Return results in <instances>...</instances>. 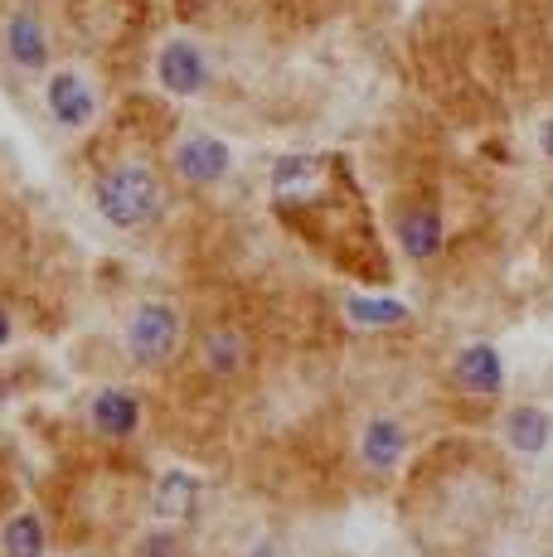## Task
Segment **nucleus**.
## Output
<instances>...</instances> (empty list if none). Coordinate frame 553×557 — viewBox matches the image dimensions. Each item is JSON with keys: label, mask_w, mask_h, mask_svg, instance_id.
<instances>
[{"label": "nucleus", "mask_w": 553, "mask_h": 557, "mask_svg": "<svg viewBox=\"0 0 553 557\" xmlns=\"http://www.w3.org/2000/svg\"><path fill=\"white\" fill-rule=\"evenodd\" d=\"M500 499L495 470H486L481 460L462 456V446H438L413 475V490L403 505H413V533L428 548L432 533H442L432 543V553H462L471 539H481L466 509H476L481 519H495L491 505Z\"/></svg>", "instance_id": "1"}, {"label": "nucleus", "mask_w": 553, "mask_h": 557, "mask_svg": "<svg viewBox=\"0 0 553 557\" xmlns=\"http://www.w3.org/2000/svg\"><path fill=\"white\" fill-rule=\"evenodd\" d=\"M93 199H98L102 219H108L112 228H146V223H156V219H161V209H165V195H161L156 170L151 165H136V160L112 165L108 175L98 180Z\"/></svg>", "instance_id": "2"}, {"label": "nucleus", "mask_w": 553, "mask_h": 557, "mask_svg": "<svg viewBox=\"0 0 553 557\" xmlns=\"http://www.w3.org/2000/svg\"><path fill=\"white\" fill-rule=\"evenodd\" d=\"M180 310L165 301H146L126 320V355L136 363H165L180 349Z\"/></svg>", "instance_id": "3"}, {"label": "nucleus", "mask_w": 553, "mask_h": 557, "mask_svg": "<svg viewBox=\"0 0 553 557\" xmlns=\"http://www.w3.org/2000/svg\"><path fill=\"white\" fill-rule=\"evenodd\" d=\"M45 107H49V116H54L59 126L83 132V126L98 116V92H93V83L83 78V73L63 69V73H54V78L45 83Z\"/></svg>", "instance_id": "4"}, {"label": "nucleus", "mask_w": 553, "mask_h": 557, "mask_svg": "<svg viewBox=\"0 0 553 557\" xmlns=\"http://www.w3.org/2000/svg\"><path fill=\"white\" fill-rule=\"evenodd\" d=\"M156 78H161V88L170 98H195V92L209 88V63L199 45H189V39H170L161 49V63H156Z\"/></svg>", "instance_id": "5"}, {"label": "nucleus", "mask_w": 553, "mask_h": 557, "mask_svg": "<svg viewBox=\"0 0 553 557\" xmlns=\"http://www.w3.org/2000/svg\"><path fill=\"white\" fill-rule=\"evenodd\" d=\"M0 49H5V59L25 73L49 69V35H45V25H39L35 10H15V15H5V25H0Z\"/></svg>", "instance_id": "6"}, {"label": "nucleus", "mask_w": 553, "mask_h": 557, "mask_svg": "<svg viewBox=\"0 0 553 557\" xmlns=\"http://www.w3.org/2000/svg\"><path fill=\"white\" fill-rule=\"evenodd\" d=\"M229 165H233V156L219 136L195 132L175 146V170H180V180H189V185H214V180L229 175Z\"/></svg>", "instance_id": "7"}, {"label": "nucleus", "mask_w": 553, "mask_h": 557, "mask_svg": "<svg viewBox=\"0 0 553 557\" xmlns=\"http://www.w3.org/2000/svg\"><path fill=\"white\" fill-rule=\"evenodd\" d=\"M88 417H93V426H98V436L126 442V436H136V426H142V398L126 388H102L98 398H93Z\"/></svg>", "instance_id": "8"}, {"label": "nucleus", "mask_w": 553, "mask_h": 557, "mask_svg": "<svg viewBox=\"0 0 553 557\" xmlns=\"http://www.w3.org/2000/svg\"><path fill=\"white\" fill-rule=\"evenodd\" d=\"M359 456H365V466H369V470L389 475V470L398 466L403 456H408V432H403L398 417H389V412L369 417L365 436H359Z\"/></svg>", "instance_id": "9"}, {"label": "nucleus", "mask_w": 553, "mask_h": 557, "mask_svg": "<svg viewBox=\"0 0 553 557\" xmlns=\"http://www.w3.org/2000/svg\"><path fill=\"white\" fill-rule=\"evenodd\" d=\"M452 379L456 388L476 393V398H495L500 383H505V363H500L495 345H466L452 363Z\"/></svg>", "instance_id": "10"}, {"label": "nucleus", "mask_w": 553, "mask_h": 557, "mask_svg": "<svg viewBox=\"0 0 553 557\" xmlns=\"http://www.w3.org/2000/svg\"><path fill=\"white\" fill-rule=\"evenodd\" d=\"M442 213L438 209H403L398 219V243L413 262H432L442 252Z\"/></svg>", "instance_id": "11"}, {"label": "nucleus", "mask_w": 553, "mask_h": 557, "mask_svg": "<svg viewBox=\"0 0 553 557\" xmlns=\"http://www.w3.org/2000/svg\"><path fill=\"white\" fill-rule=\"evenodd\" d=\"M195 505H199L195 475H185V470H170V475L156 480V495H151L156 519H165V523H189V519H195Z\"/></svg>", "instance_id": "12"}, {"label": "nucleus", "mask_w": 553, "mask_h": 557, "mask_svg": "<svg viewBox=\"0 0 553 557\" xmlns=\"http://www.w3.org/2000/svg\"><path fill=\"white\" fill-rule=\"evenodd\" d=\"M549 436H553V422H549L544 407H515V412L505 417V442H509V451L539 456V451L549 446Z\"/></svg>", "instance_id": "13"}, {"label": "nucleus", "mask_w": 553, "mask_h": 557, "mask_svg": "<svg viewBox=\"0 0 553 557\" xmlns=\"http://www.w3.org/2000/svg\"><path fill=\"white\" fill-rule=\"evenodd\" d=\"M49 553V529L39 513H10L0 529V557H45Z\"/></svg>", "instance_id": "14"}, {"label": "nucleus", "mask_w": 553, "mask_h": 557, "mask_svg": "<svg viewBox=\"0 0 553 557\" xmlns=\"http://www.w3.org/2000/svg\"><path fill=\"white\" fill-rule=\"evenodd\" d=\"M345 315L365 330H393V325H408L413 310L403 301H384V296H349L345 301Z\"/></svg>", "instance_id": "15"}, {"label": "nucleus", "mask_w": 553, "mask_h": 557, "mask_svg": "<svg viewBox=\"0 0 553 557\" xmlns=\"http://www.w3.org/2000/svg\"><path fill=\"white\" fill-rule=\"evenodd\" d=\"M199 355H205V363L214 373L233 379V373L243 369V359H248V345H243L238 330H209V335L199 339Z\"/></svg>", "instance_id": "16"}, {"label": "nucleus", "mask_w": 553, "mask_h": 557, "mask_svg": "<svg viewBox=\"0 0 553 557\" xmlns=\"http://www.w3.org/2000/svg\"><path fill=\"white\" fill-rule=\"evenodd\" d=\"M136 557H180V539L170 529H156L136 543Z\"/></svg>", "instance_id": "17"}, {"label": "nucleus", "mask_w": 553, "mask_h": 557, "mask_svg": "<svg viewBox=\"0 0 553 557\" xmlns=\"http://www.w3.org/2000/svg\"><path fill=\"white\" fill-rule=\"evenodd\" d=\"M539 151H544V156L553 160V116H549L544 126H539Z\"/></svg>", "instance_id": "18"}, {"label": "nucleus", "mask_w": 553, "mask_h": 557, "mask_svg": "<svg viewBox=\"0 0 553 557\" xmlns=\"http://www.w3.org/2000/svg\"><path fill=\"white\" fill-rule=\"evenodd\" d=\"M10 335H15V325H10V315H5V310H0V349L10 345Z\"/></svg>", "instance_id": "19"}]
</instances>
